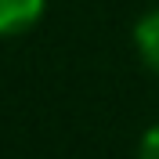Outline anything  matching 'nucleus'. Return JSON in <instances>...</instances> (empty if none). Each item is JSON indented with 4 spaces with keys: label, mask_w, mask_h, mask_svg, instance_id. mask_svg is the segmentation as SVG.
<instances>
[{
    "label": "nucleus",
    "mask_w": 159,
    "mask_h": 159,
    "mask_svg": "<svg viewBox=\"0 0 159 159\" xmlns=\"http://www.w3.org/2000/svg\"><path fill=\"white\" fill-rule=\"evenodd\" d=\"M134 51L145 61V69H152L159 76V7L145 11L134 25Z\"/></svg>",
    "instance_id": "nucleus-2"
},
{
    "label": "nucleus",
    "mask_w": 159,
    "mask_h": 159,
    "mask_svg": "<svg viewBox=\"0 0 159 159\" xmlns=\"http://www.w3.org/2000/svg\"><path fill=\"white\" fill-rule=\"evenodd\" d=\"M47 11V0H0V36L29 33Z\"/></svg>",
    "instance_id": "nucleus-1"
},
{
    "label": "nucleus",
    "mask_w": 159,
    "mask_h": 159,
    "mask_svg": "<svg viewBox=\"0 0 159 159\" xmlns=\"http://www.w3.org/2000/svg\"><path fill=\"white\" fill-rule=\"evenodd\" d=\"M138 159H159V123H152L138 141Z\"/></svg>",
    "instance_id": "nucleus-3"
}]
</instances>
